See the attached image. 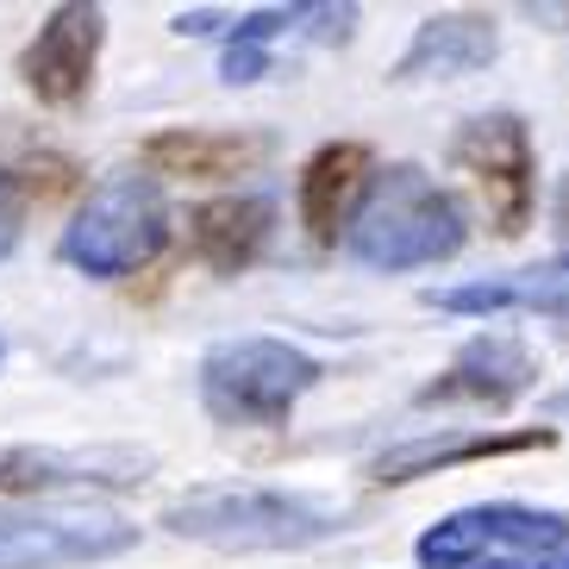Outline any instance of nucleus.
<instances>
[{
	"label": "nucleus",
	"instance_id": "2",
	"mask_svg": "<svg viewBox=\"0 0 569 569\" xmlns=\"http://www.w3.org/2000/svg\"><path fill=\"white\" fill-rule=\"evenodd\" d=\"M163 526L213 551H307L338 532V513L307 495H276V488H201L163 507Z\"/></svg>",
	"mask_w": 569,
	"mask_h": 569
},
{
	"label": "nucleus",
	"instance_id": "9",
	"mask_svg": "<svg viewBox=\"0 0 569 569\" xmlns=\"http://www.w3.org/2000/svg\"><path fill=\"white\" fill-rule=\"evenodd\" d=\"M532 382H538L532 351H526L513 332H482L451 357V369H445L438 382L419 388V401L426 407H507Z\"/></svg>",
	"mask_w": 569,
	"mask_h": 569
},
{
	"label": "nucleus",
	"instance_id": "19",
	"mask_svg": "<svg viewBox=\"0 0 569 569\" xmlns=\"http://www.w3.org/2000/svg\"><path fill=\"white\" fill-rule=\"evenodd\" d=\"M176 32H194V38L219 32V13H182V19H176Z\"/></svg>",
	"mask_w": 569,
	"mask_h": 569
},
{
	"label": "nucleus",
	"instance_id": "21",
	"mask_svg": "<svg viewBox=\"0 0 569 569\" xmlns=\"http://www.w3.org/2000/svg\"><path fill=\"white\" fill-rule=\"evenodd\" d=\"M476 569H526V563H513V557H488V563H476Z\"/></svg>",
	"mask_w": 569,
	"mask_h": 569
},
{
	"label": "nucleus",
	"instance_id": "20",
	"mask_svg": "<svg viewBox=\"0 0 569 569\" xmlns=\"http://www.w3.org/2000/svg\"><path fill=\"white\" fill-rule=\"evenodd\" d=\"M551 219H557V226H563V232H569V176H563V182H557V201H551Z\"/></svg>",
	"mask_w": 569,
	"mask_h": 569
},
{
	"label": "nucleus",
	"instance_id": "5",
	"mask_svg": "<svg viewBox=\"0 0 569 569\" xmlns=\"http://www.w3.org/2000/svg\"><path fill=\"white\" fill-rule=\"evenodd\" d=\"M138 526L88 501H7L0 507V569H82L132 551Z\"/></svg>",
	"mask_w": 569,
	"mask_h": 569
},
{
	"label": "nucleus",
	"instance_id": "18",
	"mask_svg": "<svg viewBox=\"0 0 569 569\" xmlns=\"http://www.w3.org/2000/svg\"><path fill=\"white\" fill-rule=\"evenodd\" d=\"M219 76L226 82H257V76H269V51L263 44H226V57H219Z\"/></svg>",
	"mask_w": 569,
	"mask_h": 569
},
{
	"label": "nucleus",
	"instance_id": "17",
	"mask_svg": "<svg viewBox=\"0 0 569 569\" xmlns=\"http://www.w3.org/2000/svg\"><path fill=\"white\" fill-rule=\"evenodd\" d=\"M19 219H26V182L13 169H0V257L19 244Z\"/></svg>",
	"mask_w": 569,
	"mask_h": 569
},
{
	"label": "nucleus",
	"instance_id": "11",
	"mask_svg": "<svg viewBox=\"0 0 569 569\" xmlns=\"http://www.w3.org/2000/svg\"><path fill=\"white\" fill-rule=\"evenodd\" d=\"M495 51H501V32L488 13H432L395 63V82H451V76L495 63Z\"/></svg>",
	"mask_w": 569,
	"mask_h": 569
},
{
	"label": "nucleus",
	"instance_id": "12",
	"mask_svg": "<svg viewBox=\"0 0 569 569\" xmlns=\"http://www.w3.org/2000/svg\"><path fill=\"white\" fill-rule=\"evenodd\" d=\"M276 232V201L269 194H226L188 213V251L219 276H238Z\"/></svg>",
	"mask_w": 569,
	"mask_h": 569
},
{
	"label": "nucleus",
	"instance_id": "10",
	"mask_svg": "<svg viewBox=\"0 0 569 569\" xmlns=\"http://www.w3.org/2000/svg\"><path fill=\"white\" fill-rule=\"evenodd\" d=\"M369 188H376V157H369V144H326L301 169V188H295L301 226L319 244H338V232H351L357 201H369Z\"/></svg>",
	"mask_w": 569,
	"mask_h": 569
},
{
	"label": "nucleus",
	"instance_id": "14",
	"mask_svg": "<svg viewBox=\"0 0 569 569\" xmlns=\"http://www.w3.org/2000/svg\"><path fill=\"white\" fill-rule=\"evenodd\" d=\"M269 157V138L257 132H157L144 144V169L157 176H188V182H226Z\"/></svg>",
	"mask_w": 569,
	"mask_h": 569
},
{
	"label": "nucleus",
	"instance_id": "16",
	"mask_svg": "<svg viewBox=\"0 0 569 569\" xmlns=\"http://www.w3.org/2000/svg\"><path fill=\"white\" fill-rule=\"evenodd\" d=\"M426 307L438 313H507V307H538V313H569V263H538L501 276V282H463V288H426Z\"/></svg>",
	"mask_w": 569,
	"mask_h": 569
},
{
	"label": "nucleus",
	"instance_id": "6",
	"mask_svg": "<svg viewBox=\"0 0 569 569\" xmlns=\"http://www.w3.org/2000/svg\"><path fill=\"white\" fill-rule=\"evenodd\" d=\"M457 169L476 176L488 201V219L501 238H519L532 226V201H538V163H532V138H526V119L519 113H482L469 119L451 144Z\"/></svg>",
	"mask_w": 569,
	"mask_h": 569
},
{
	"label": "nucleus",
	"instance_id": "13",
	"mask_svg": "<svg viewBox=\"0 0 569 569\" xmlns=\"http://www.w3.org/2000/svg\"><path fill=\"white\" fill-rule=\"evenodd\" d=\"M557 445L551 426H526V432H451V438H413V445H395L369 463L376 482H413V476H432V469L451 463H482V457H519V451H545Z\"/></svg>",
	"mask_w": 569,
	"mask_h": 569
},
{
	"label": "nucleus",
	"instance_id": "22",
	"mask_svg": "<svg viewBox=\"0 0 569 569\" xmlns=\"http://www.w3.org/2000/svg\"><path fill=\"white\" fill-rule=\"evenodd\" d=\"M551 413H563V419H569V388H563V395H551Z\"/></svg>",
	"mask_w": 569,
	"mask_h": 569
},
{
	"label": "nucleus",
	"instance_id": "3",
	"mask_svg": "<svg viewBox=\"0 0 569 569\" xmlns=\"http://www.w3.org/2000/svg\"><path fill=\"white\" fill-rule=\"evenodd\" d=\"M169 244V207L151 176H107L63 226V257L94 282L132 276Z\"/></svg>",
	"mask_w": 569,
	"mask_h": 569
},
{
	"label": "nucleus",
	"instance_id": "15",
	"mask_svg": "<svg viewBox=\"0 0 569 569\" xmlns=\"http://www.w3.org/2000/svg\"><path fill=\"white\" fill-rule=\"evenodd\" d=\"M144 457L126 451H0V495H51L76 482H138Z\"/></svg>",
	"mask_w": 569,
	"mask_h": 569
},
{
	"label": "nucleus",
	"instance_id": "8",
	"mask_svg": "<svg viewBox=\"0 0 569 569\" xmlns=\"http://www.w3.org/2000/svg\"><path fill=\"white\" fill-rule=\"evenodd\" d=\"M101 38H107V13L101 7H51V19L38 26V38L19 57V82L32 88L44 107H76L94 82V63H101Z\"/></svg>",
	"mask_w": 569,
	"mask_h": 569
},
{
	"label": "nucleus",
	"instance_id": "4",
	"mask_svg": "<svg viewBox=\"0 0 569 569\" xmlns=\"http://www.w3.org/2000/svg\"><path fill=\"white\" fill-rule=\"evenodd\" d=\"M313 382L319 363L282 338H226L201 357V401L226 426H282Z\"/></svg>",
	"mask_w": 569,
	"mask_h": 569
},
{
	"label": "nucleus",
	"instance_id": "1",
	"mask_svg": "<svg viewBox=\"0 0 569 569\" xmlns=\"http://www.w3.org/2000/svg\"><path fill=\"white\" fill-rule=\"evenodd\" d=\"M463 238H469V226L451 194L419 163H395L388 176H376V188L357 207L345 244L369 269H426V263L457 257Z\"/></svg>",
	"mask_w": 569,
	"mask_h": 569
},
{
	"label": "nucleus",
	"instance_id": "7",
	"mask_svg": "<svg viewBox=\"0 0 569 569\" xmlns=\"http://www.w3.org/2000/svg\"><path fill=\"white\" fill-rule=\"evenodd\" d=\"M488 545H513V551H563L569 545V519L551 507H519V501H488L463 507L445 526L419 538L413 551L426 569H476L488 563Z\"/></svg>",
	"mask_w": 569,
	"mask_h": 569
}]
</instances>
